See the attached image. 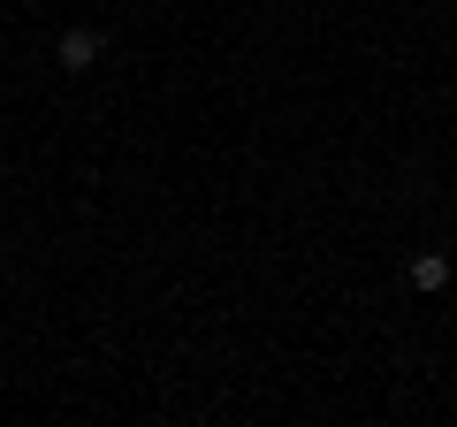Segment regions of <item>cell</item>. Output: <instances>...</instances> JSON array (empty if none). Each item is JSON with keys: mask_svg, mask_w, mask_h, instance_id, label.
<instances>
[{"mask_svg": "<svg viewBox=\"0 0 457 427\" xmlns=\"http://www.w3.org/2000/svg\"><path fill=\"white\" fill-rule=\"evenodd\" d=\"M99 54H107V31H92V23H77V31H62V46H54V69H69V77H84V69H99Z\"/></svg>", "mask_w": 457, "mask_h": 427, "instance_id": "1", "label": "cell"}, {"mask_svg": "<svg viewBox=\"0 0 457 427\" xmlns=\"http://www.w3.org/2000/svg\"><path fill=\"white\" fill-rule=\"evenodd\" d=\"M404 275H411V290H420V297L450 290V260H442V252H411V267H404Z\"/></svg>", "mask_w": 457, "mask_h": 427, "instance_id": "2", "label": "cell"}, {"mask_svg": "<svg viewBox=\"0 0 457 427\" xmlns=\"http://www.w3.org/2000/svg\"><path fill=\"white\" fill-rule=\"evenodd\" d=\"M0 62H8V46H0Z\"/></svg>", "mask_w": 457, "mask_h": 427, "instance_id": "3", "label": "cell"}]
</instances>
